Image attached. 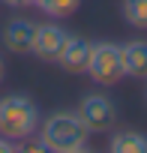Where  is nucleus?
<instances>
[{
  "mask_svg": "<svg viewBox=\"0 0 147 153\" xmlns=\"http://www.w3.org/2000/svg\"><path fill=\"white\" fill-rule=\"evenodd\" d=\"M111 153H147V135L135 132V129H123L111 135Z\"/></svg>",
  "mask_w": 147,
  "mask_h": 153,
  "instance_id": "9",
  "label": "nucleus"
},
{
  "mask_svg": "<svg viewBox=\"0 0 147 153\" xmlns=\"http://www.w3.org/2000/svg\"><path fill=\"white\" fill-rule=\"evenodd\" d=\"M6 6H27V3H33V0H3Z\"/></svg>",
  "mask_w": 147,
  "mask_h": 153,
  "instance_id": "13",
  "label": "nucleus"
},
{
  "mask_svg": "<svg viewBox=\"0 0 147 153\" xmlns=\"http://www.w3.org/2000/svg\"><path fill=\"white\" fill-rule=\"evenodd\" d=\"M87 57H90V42L84 36H66L60 54H57V66L66 72H84L87 69Z\"/></svg>",
  "mask_w": 147,
  "mask_h": 153,
  "instance_id": "6",
  "label": "nucleus"
},
{
  "mask_svg": "<svg viewBox=\"0 0 147 153\" xmlns=\"http://www.w3.org/2000/svg\"><path fill=\"white\" fill-rule=\"evenodd\" d=\"M39 129V108L30 96L12 93L0 99V135L9 141H27Z\"/></svg>",
  "mask_w": 147,
  "mask_h": 153,
  "instance_id": "2",
  "label": "nucleus"
},
{
  "mask_svg": "<svg viewBox=\"0 0 147 153\" xmlns=\"http://www.w3.org/2000/svg\"><path fill=\"white\" fill-rule=\"evenodd\" d=\"M0 81H3V60H0Z\"/></svg>",
  "mask_w": 147,
  "mask_h": 153,
  "instance_id": "14",
  "label": "nucleus"
},
{
  "mask_svg": "<svg viewBox=\"0 0 147 153\" xmlns=\"http://www.w3.org/2000/svg\"><path fill=\"white\" fill-rule=\"evenodd\" d=\"M90 78L99 87H111L123 78V57H120V45L117 42H90V57H87V69Z\"/></svg>",
  "mask_w": 147,
  "mask_h": 153,
  "instance_id": "3",
  "label": "nucleus"
},
{
  "mask_svg": "<svg viewBox=\"0 0 147 153\" xmlns=\"http://www.w3.org/2000/svg\"><path fill=\"white\" fill-rule=\"evenodd\" d=\"M123 18L132 27H147V0H123Z\"/></svg>",
  "mask_w": 147,
  "mask_h": 153,
  "instance_id": "11",
  "label": "nucleus"
},
{
  "mask_svg": "<svg viewBox=\"0 0 147 153\" xmlns=\"http://www.w3.org/2000/svg\"><path fill=\"white\" fill-rule=\"evenodd\" d=\"M78 117L87 126V132H108L117 123V108L105 93H87L78 105Z\"/></svg>",
  "mask_w": 147,
  "mask_h": 153,
  "instance_id": "4",
  "label": "nucleus"
},
{
  "mask_svg": "<svg viewBox=\"0 0 147 153\" xmlns=\"http://www.w3.org/2000/svg\"><path fill=\"white\" fill-rule=\"evenodd\" d=\"M120 57H123V75L147 78V39H132L120 45Z\"/></svg>",
  "mask_w": 147,
  "mask_h": 153,
  "instance_id": "8",
  "label": "nucleus"
},
{
  "mask_svg": "<svg viewBox=\"0 0 147 153\" xmlns=\"http://www.w3.org/2000/svg\"><path fill=\"white\" fill-rule=\"evenodd\" d=\"M33 33H36V21L30 18H15L6 24L3 30V45L12 51V54H27L30 45H33Z\"/></svg>",
  "mask_w": 147,
  "mask_h": 153,
  "instance_id": "7",
  "label": "nucleus"
},
{
  "mask_svg": "<svg viewBox=\"0 0 147 153\" xmlns=\"http://www.w3.org/2000/svg\"><path fill=\"white\" fill-rule=\"evenodd\" d=\"M87 138L90 132L81 123L78 111H57L48 120H42L39 129V144L51 153H81L87 147Z\"/></svg>",
  "mask_w": 147,
  "mask_h": 153,
  "instance_id": "1",
  "label": "nucleus"
},
{
  "mask_svg": "<svg viewBox=\"0 0 147 153\" xmlns=\"http://www.w3.org/2000/svg\"><path fill=\"white\" fill-rule=\"evenodd\" d=\"M12 150V144H9V138H3V135H0V153H9Z\"/></svg>",
  "mask_w": 147,
  "mask_h": 153,
  "instance_id": "12",
  "label": "nucleus"
},
{
  "mask_svg": "<svg viewBox=\"0 0 147 153\" xmlns=\"http://www.w3.org/2000/svg\"><path fill=\"white\" fill-rule=\"evenodd\" d=\"M144 96H147V90H144Z\"/></svg>",
  "mask_w": 147,
  "mask_h": 153,
  "instance_id": "15",
  "label": "nucleus"
},
{
  "mask_svg": "<svg viewBox=\"0 0 147 153\" xmlns=\"http://www.w3.org/2000/svg\"><path fill=\"white\" fill-rule=\"evenodd\" d=\"M81 0H33V6H39L48 18H69L78 9Z\"/></svg>",
  "mask_w": 147,
  "mask_h": 153,
  "instance_id": "10",
  "label": "nucleus"
},
{
  "mask_svg": "<svg viewBox=\"0 0 147 153\" xmlns=\"http://www.w3.org/2000/svg\"><path fill=\"white\" fill-rule=\"evenodd\" d=\"M66 30L60 27V24H36V33H33V45H30V54H36L39 60H45V63H54L57 60V54H60V48H63V42H66Z\"/></svg>",
  "mask_w": 147,
  "mask_h": 153,
  "instance_id": "5",
  "label": "nucleus"
}]
</instances>
